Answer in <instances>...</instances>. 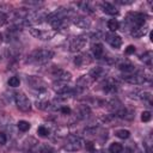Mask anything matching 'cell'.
<instances>
[{"mask_svg": "<svg viewBox=\"0 0 153 153\" xmlns=\"http://www.w3.org/2000/svg\"><path fill=\"white\" fill-rule=\"evenodd\" d=\"M54 56V51L50 49H35L32 50L27 57L26 63L31 65H44Z\"/></svg>", "mask_w": 153, "mask_h": 153, "instance_id": "obj_1", "label": "cell"}, {"mask_svg": "<svg viewBox=\"0 0 153 153\" xmlns=\"http://www.w3.org/2000/svg\"><path fill=\"white\" fill-rule=\"evenodd\" d=\"M151 79H152V74L149 71H135L133 73L123 75V80L133 85H140L146 81H149Z\"/></svg>", "mask_w": 153, "mask_h": 153, "instance_id": "obj_2", "label": "cell"}, {"mask_svg": "<svg viewBox=\"0 0 153 153\" xmlns=\"http://www.w3.org/2000/svg\"><path fill=\"white\" fill-rule=\"evenodd\" d=\"M26 84L35 91H37L38 93L43 94V93H47V82L39 78V76H36V75H29L26 78Z\"/></svg>", "mask_w": 153, "mask_h": 153, "instance_id": "obj_3", "label": "cell"}, {"mask_svg": "<svg viewBox=\"0 0 153 153\" xmlns=\"http://www.w3.org/2000/svg\"><path fill=\"white\" fill-rule=\"evenodd\" d=\"M29 32L31 36H33L35 38L37 39H41V41H49L51 39L56 31L55 30H44V29H38V27H33V26H30L29 27Z\"/></svg>", "mask_w": 153, "mask_h": 153, "instance_id": "obj_4", "label": "cell"}, {"mask_svg": "<svg viewBox=\"0 0 153 153\" xmlns=\"http://www.w3.org/2000/svg\"><path fill=\"white\" fill-rule=\"evenodd\" d=\"M14 102H16L17 108H18L20 111L27 112V111L31 110L30 99L27 98V96H26L24 92H17V93H14Z\"/></svg>", "mask_w": 153, "mask_h": 153, "instance_id": "obj_5", "label": "cell"}, {"mask_svg": "<svg viewBox=\"0 0 153 153\" xmlns=\"http://www.w3.org/2000/svg\"><path fill=\"white\" fill-rule=\"evenodd\" d=\"M82 147V140L78 137L76 135H67V141L63 145V149L67 152H76L81 149Z\"/></svg>", "mask_w": 153, "mask_h": 153, "instance_id": "obj_6", "label": "cell"}, {"mask_svg": "<svg viewBox=\"0 0 153 153\" xmlns=\"http://www.w3.org/2000/svg\"><path fill=\"white\" fill-rule=\"evenodd\" d=\"M87 43V37L86 36H76L73 37L69 42V50L73 53L80 51Z\"/></svg>", "mask_w": 153, "mask_h": 153, "instance_id": "obj_7", "label": "cell"}, {"mask_svg": "<svg viewBox=\"0 0 153 153\" xmlns=\"http://www.w3.org/2000/svg\"><path fill=\"white\" fill-rule=\"evenodd\" d=\"M51 74H53V76L55 78L56 81L68 82V81H71V79H72V74H71L69 72H67V71H65V69H62V68H60V67H56V66L53 67Z\"/></svg>", "mask_w": 153, "mask_h": 153, "instance_id": "obj_8", "label": "cell"}, {"mask_svg": "<svg viewBox=\"0 0 153 153\" xmlns=\"http://www.w3.org/2000/svg\"><path fill=\"white\" fill-rule=\"evenodd\" d=\"M127 20L131 24L133 27L136 26H141L145 24V14L143 13H139V12H134V13H129L127 17ZM131 27V29H133Z\"/></svg>", "mask_w": 153, "mask_h": 153, "instance_id": "obj_9", "label": "cell"}, {"mask_svg": "<svg viewBox=\"0 0 153 153\" xmlns=\"http://www.w3.org/2000/svg\"><path fill=\"white\" fill-rule=\"evenodd\" d=\"M93 82H94V80L90 75H82V76H80L76 80V90H79V91L82 92L84 90L88 88Z\"/></svg>", "mask_w": 153, "mask_h": 153, "instance_id": "obj_10", "label": "cell"}, {"mask_svg": "<svg viewBox=\"0 0 153 153\" xmlns=\"http://www.w3.org/2000/svg\"><path fill=\"white\" fill-rule=\"evenodd\" d=\"M38 142L33 137H29L23 142V152L24 153H35L37 149Z\"/></svg>", "mask_w": 153, "mask_h": 153, "instance_id": "obj_11", "label": "cell"}, {"mask_svg": "<svg viewBox=\"0 0 153 153\" xmlns=\"http://www.w3.org/2000/svg\"><path fill=\"white\" fill-rule=\"evenodd\" d=\"M91 57L88 54H79L74 57V65L79 68H82V67H86L91 63Z\"/></svg>", "mask_w": 153, "mask_h": 153, "instance_id": "obj_12", "label": "cell"}, {"mask_svg": "<svg viewBox=\"0 0 153 153\" xmlns=\"http://www.w3.org/2000/svg\"><path fill=\"white\" fill-rule=\"evenodd\" d=\"M73 24L79 29H88L91 26V20L84 16H76L73 18Z\"/></svg>", "mask_w": 153, "mask_h": 153, "instance_id": "obj_13", "label": "cell"}, {"mask_svg": "<svg viewBox=\"0 0 153 153\" xmlns=\"http://www.w3.org/2000/svg\"><path fill=\"white\" fill-rule=\"evenodd\" d=\"M53 90L57 93V94H66V93H69L72 90L71 87L67 85V82H63V81H54L53 84Z\"/></svg>", "mask_w": 153, "mask_h": 153, "instance_id": "obj_14", "label": "cell"}, {"mask_svg": "<svg viewBox=\"0 0 153 153\" xmlns=\"http://www.w3.org/2000/svg\"><path fill=\"white\" fill-rule=\"evenodd\" d=\"M10 14H11L10 7L6 5H0V27L10 22Z\"/></svg>", "mask_w": 153, "mask_h": 153, "instance_id": "obj_15", "label": "cell"}, {"mask_svg": "<svg viewBox=\"0 0 153 153\" xmlns=\"http://www.w3.org/2000/svg\"><path fill=\"white\" fill-rule=\"evenodd\" d=\"M75 115L79 120H85L86 117H88L91 115V109L88 105H85V104H81L76 108L75 110Z\"/></svg>", "mask_w": 153, "mask_h": 153, "instance_id": "obj_16", "label": "cell"}, {"mask_svg": "<svg viewBox=\"0 0 153 153\" xmlns=\"http://www.w3.org/2000/svg\"><path fill=\"white\" fill-rule=\"evenodd\" d=\"M106 41H108V43L112 47V48H120L121 45H122V38H121V36H118V35H115V33H110V35H106Z\"/></svg>", "mask_w": 153, "mask_h": 153, "instance_id": "obj_17", "label": "cell"}, {"mask_svg": "<svg viewBox=\"0 0 153 153\" xmlns=\"http://www.w3.org/2000/svg\"><path fill=\"white\" fill-rule=\"evenodd\" d=\"M148 32V29L146 25H141V26H136V27H133L131 30V36L135 37V38H140V37H143L146 33Z\"/></svg>", "mask_w": 153, "mask_h": 153, "instance_id": "obj_18", "label": "cell"}, {"mask_svg": "<svg viewBox=\"0 0 153 153\" xmlns=\"http://www.w3.org/2000/svg\"><path fill=\"white\" fill-rule=\"evenodd\" d=\"M102 8H103V11H104L105 13H108V14H110V16H116V14H118V10H117L116 6H115L114 4H111V2H103V4H102Z\"/></svg>", "mask_w": 153, "mask_h": 153, "instance_id": "obj_19", "label": "cell"}, {"mask_svg": "<svg viewBox=\"0 0 153 153\" xmlns=\"http://www.w3.org/2000/svg\"><path fill=\"white\" fill-rule=\"evenodd\" d=\"M118 68L124 73V74H129V73H133L135 72V66L128 61H124V62H121L118 65Z\"/></svg>", "mask_w": 153, "mask_h": 153, "instance_id": "obj_20", "label": "cell"}, {"mask_svg": "<svg viewBox=\"0 0 153 153\" xmlns=\"http://www.w3.org/2000/svg\"><path fill=\"white\" fill-rule=\"evenodd\" d=\"M36 108L39 110H49L51 105H50V102L47 99V97H44V98H38L36 100Z\"/></svg>", "mask_w": 153, "mask_h": 153, "instance_id": "obj_21", "label": "cell"}, {"mask_svg": "<svg viewBox=\"0 0 153 153\" xmlns=\"http://www.w3.org/2000/svg\"><path fill=\"white\" fill-rule=\"evenodd\" d=\"M104 74H105V71H104L103 67H96V68H93V69L90 71V74H88V75H90L93 80H97V79L104 76Z\"/></svg>", "mask_w": 153, "mask_h": 153, "instance_id": "obj_22", "label": "cell"}, {"mask_svg": "<svg viewBox=\"0 0 153 153\" xmlns=\"http://www.w3.org/2000/svg\"><path fill=\"white\" fill-rule=\"evenodd\" d=\"M92 53H93V55H94L96 59L103 57V54H104L103 44H102V43H94V44L92 45Z\"/></svg>", "mask_w": 153, "mask_h": 153, "instance_id": "obj_23", "label": "cell"}, {"mask_svg": "<svg viewBox=\"0 0 153 153\" xmlns=\"http://www.w3.org/2000/svg\"><path fill=\"white\" fill-rule=\"evenodd\" d=\"M103 90H104V92H106V93H115V92L117 91V85H116V82L112 81V80H106V81L104 82Z\"/></svg>", "mask_w": 153, "mask_h": 153, "instance_id": "obj_24", "label": "cell"}, {"mask_svg": "<svg viewBox=\"0 0 153 153\" xmlns=\"http://www.w3.org/2000/svg\"><path fill=\"white\" fill-rule=\"evenodd\" d=\"M133 97H135V98H137V99H140V100H148V102H151L152 94H151V92H148V91L139 90V91H135V96H133Z\"/></svg>", "mask_w": 153, "mask_h": 153, "instance_id": "obj_25", "label": "cell"}, {"mask_svg": "<svg viewBox=\"0 0 153 153\" xmlns=\"http://www.w3.org/2000/svg\"><path fill=\"white\" fill-rule=\"evenodd\" d=\"M123 151V146L120 142H112L109 146V152L110 153H121Z\"/></svg>", "mask_w": 153, "mask_h": 153, "instance_id": "obj_26", "label": "cell"}, {"mask_svg": "<svg viewBox=\"0 0 153 153\" xmlns=\"http://www.w3.org/2000/svg\"><path fill=\"white\" fill-rule=\"evenodd\" d=\"M17 127H18V129L20 130V131H23V133H25V131H27L29 129H30V123L27 122V121H24V120H22V121H19L18 122V124H17Z\"/></svg>", "mask_w": 153, "mask_h": 153, "instance_id": "obj_27", "label": "cell"}, {"mask_svg": "<svg viewBox=\"0 0 153 153\" xmlns=\"http://www.w3.org/2000/svg\"><path fill=\"white\" fill-rule=\"evenodd\" d=\"M118 27H120V23H118L117 19H110V20H108V29L110 31H116V30H118Z\"/></svg>", "mask_w": 153, "mask_h": 153, "instance_id": "obj_28", "label": "cell"}, {"mask_svg": "<svg viewBox=\"0 0 153 153\" xmlns=\"http://www.w3.org/2000/svg\"><path fill=\"white\" fill-rule=\"evenodd\" d=\"M141 61L147 65V66H151L152 65V51H146L142 56H141Z\"/></svg>", "mask_w": 153, "mask_h": 153, "instance_id": "obj_29", "label": "cell"}, {"mask_svg": "<svg viewBox=\"0 0 153 153\" xmlns=\"http://www.w3.org/2000/svg\"><path fill=\"white\" fill-rule=\"evenodd\" d=\"M116 136L124 140V139H128V137L130 136V131L127 130V129H120V130L116 131Z\"/></svg>", "mask_w": 153, "mask_h": 153, "instance_id": "obj_30", "label": "cell"}, {"mask_svg": "<svg viewBox=\"0 0 153 153\" xmlns=\"http://www.w3.org/2000/svg\"><path fill=\"white\" fill-rule=\"evenodd\" d=\"M37 133H38L39 136H42V137H47V136L49 135V129H48L45 126H39V127L37 128Z\"/></svg>", "mask_w": 153, "mask_h": 153, "instance_id": "obj_31", "label": "cell"}, {"mask_svg": "<svg viewBox=\"0 0 153 153\" xmlns=\"http://www.w3.org/2000/svg\"><path fill=\"white\" fill-rule=\"evenodd\" d=\"M19 84H20V80L18 76H11L8 79V86H11V87H17V86H19Z\"/></svg>", "mask_w": 153, "mask_h": 153, "instance_id": "obj_32", "label": "cell"}, {"mask_svg": "<svg viewBox=\"0 0 153 153\" xmlns=\"http://www.w3.org/2000/svg\"><path fill=\"white\" fill-rule=\"evenodd\" d=\"M78 6H79V7H81V10H82L84 12H87V13L92 12V10H91V7H90V4H88V2H78Z\"/></svg>", "mask_w": 153, "mask_h": 153, "instance_id": "obj_33", "label": "cell"}, {"mask_svg": "<svg viewBox=\"0 0 153 153\" xmlns=\"http://www.w3.org/2000/svg\"><path fill=\"white\" fill-rule=\"evenodd\" d=\"M151 117H152V114H151V111H143L142 114H141V121L142 122H148V121H151Z\"/></svg>", "mask_w": 153, "mask_h": 153, "instance_id": "obj_34", "label": "cell"}, {"mask_svg": "<svg viewBox=\"0 0 153 153\" xmlns=\"http://www.w3.org/2000/svg\"><path fill=\"white\" fill-rule=\"evenodd\" d=\"M60 112H61L62 115H69V114L72 112V110H71V108H69V106L63 105V106H61V108H60Z\"/></svg>", "mask_w": 153, "mask_h": 153, "instance_id": "obj_35", "label": "cell"}, {"mask_svg": "<svg viewBox=\"0 0 153 153\" xmlns=\"http://www.w3.org/2000/svg\"><path fill=\"white\" fill-rule=\"evenodd\" d=\"M85 147H86V149L90 151V152H93V151H94V143L91 142V141H87L86 145H85Z\"/></svg>", "mask_w": 153, "mask_h": 153, "instance_id": "obj_36", "label": "cell"}, {"mask_svg": "<svg viewBox=\"0 0 153 153\" xmlns=\"http://www.w3.org/2000/svg\"><path fill=\"white\" fill-rule=\"evenodd\" d=\"M7 141V136L4 131H0V145H5Z\"/></svg>", "mask_w": 153, "mask_h": 153, "instance_id": "obj_37", "label": "cell"}, {"mask_svg": "<svg viewBox=\"0 0 153 153\" xmlns=\"http://www.w3.org/2000/svg\"><path fill=\"white\" fill-rule=\"evenodd\" d=\"M134 53H135V47L134 45H128L126 48V54L130 55V54H134Z\"/></svg>", "mask_w": 153, "mask_h": 153, "instance_id": "obj_38", "label": "cell"}, {"mask_svg": "<svg viewBox=\"0 0 153 153\" xmlns=\"http://www.w3.org/2000/svg\"><path fill=\"white\" fill-rule=\"evenodd\" d=\"M39 153H53V149L50 148V147H43L41 151H39Z\"/></svg>", "mask_w": 153, "mask_h": 153, "instance_id": "obj_39", "label": "cell"}, {"mask_svg": "<svg viewBox=\"0 0 153 153\" xmlns=\"http://www.w3.org/2000/svg\"><path fill=\"white\" fill-rule=\"evenodd\" d=\"M2 123H4V122H2V120H1V117H0V126H2Z\"/></svg>", "mask_w": 153, "mask_h": 153, "instance_id": "obj_40", "label": "cell"}, {"mask_svg": "<svg viewBox=\"0 0 153 153\" xmlns=\"http://www.w3.org/2000/svg\"><path fill=\"white\" fill-rule=\"evenodd\" d=\"M1 41H2V39H1V33H0V43H1Z\"/></svg>", "mask_w": 153, "mask_h": 153, "instance_id": "obj_41", "label": "cell"}]
</instances>
